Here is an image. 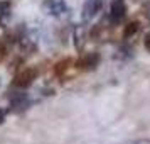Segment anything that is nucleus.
Instances as JSON below:
<instances>
[{"mask_svg": "<svg viewBox=\"0 0 150 144\" xmlns=\"http://www.w3.org/2000/svg\"><path fill=\"white\" fill-rule=\"evenodd\" d=\"M42 9H44L49 15L57 17V19H62V17L69 15V12H71V9L68 7V4H66L64 0H46V2L42 4Z\"/></svg>", "mask_w": 150, "mask_h": 144, "instance_id": "obj_1", "label": "nucleus"}, {"mask_svg": "<svg viewBox=\"0 0 150 144\" xmlns=\"http://www.w3.org/2000/svg\"><path fill=\"white\" fill-rule=\"evenodd\" d=\"M127 15V4L125 0H113L110 7V21L113 24H120Z\"/></svg>", "mask_w": 150, "mask_h": 144, "instance_id": "obj_2", "label": "nucleus"}, {"mask_svg": "<svg viewBox=\"0 0 150 144\" xmlns=\"http://www.w3.org/2000/svg\"><path fill=\"white\" fill-rule=\"evenodd\" d=\"M103 5V0H86L84 7H83V19L84 21H91Z\"/></svg>", "mask_w": 150, "mask_h": 144, "instance_id": "obj_3", "label": "nucleus"}, {"mask_svg": "<svg viewBox=\"0 0 150 144\" xmlns=\"http://www.w3.org/2000/svg\"><path fill=\"white\" fill-rule=\"evenodd\" d=\"M10 12H12V4L8 0H2L0 2V26H5L8 22Z\"/></svg>", "mask_w": 150, "mask_h": 144, "instance_id": "obj_4", "label": "nucleus"}, {"mask_svg": "<svg viewBox=\"0 0 150 144\" xmlns=\"http://www.w3.org/2000/svg\"><path fill=\"white\" fill-rule=\"evenodd\" d=\"M12 105L19 107V109H24V107H27V97L24 95V93H15L14 98H12Z\"/></svg>", "mask_w": 150, "mask_h": 144, "instance_id": "obj_5", "label": "nucleus"}, {"mask_svg": "<svg viewBox=\"0 0 150 144\" xmlns=\"http://www.w3.org/2000/svg\"><path fill=\"white\" fill-rule=\"evenodd\" d=\"M130 144H150V139H137V141H133Z\"/></svg>", "mask_w": 150, "mask_h": 144, "instance_id": "obj_6", "label": "nucleus"}, {"mask_svg": "<svg viewBox=\"0 0 150 144\" xmlns=\"http://www.w3.org/2000/svg\"><path fill=\"white\" fill-rule=\"evenodd\" d=\"M145 48H147V49L150 51V34L147 36V37H145Z\"/></svg>", "mask_w": 150, "mask_h": 144, "instance_id": "obj_7", "label": "nucleus"}]
</instances>
